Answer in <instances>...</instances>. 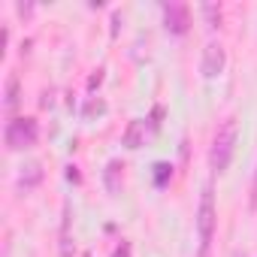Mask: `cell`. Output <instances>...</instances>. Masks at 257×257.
<instances>
[{"label":"cell","instance_id":"10","mask_svg":"<svg viewBox=\"0 0 257 257\" xmlns=\"http://www.w3.org/2000/svg\"><path fill=\"white\" fill-rule=\"evenodd\" d=\"M203 13L212 19V25H218V19H221V16H218V10H215V7H203Z\"/></svg>","mask_w":257,"mask_h":257},{"label":"cell","instance_id":"1","mask_svg":"<svg viewBox=\"0 0 257 257\" xmlns=\"http://www.w3.org/2000/svg\"><path fill=\"white\" fill-rule=\"evenodd\" d=\"M233 146H236V118H227L221 127H218V134H215V143H212V170L215 173H224L230 167V158H233Z\"/></svg>","mask_w":257,"mask_h":257},{"label":"cell","instance_id":"2","mask_svg":"<svg viewBox=\"0 0 257 257\" xmlns=\"http://www.w3.org/2000/svg\"><path fill=\"white\" fill-rule=\"evenodd\" d=\"M197 227H200V251H209V242H212V233H215V197H212V185L203 188L200 212H197Z\"/></svg>","mask_w":257,"mask_h":257},{"label":"cell","instance_id":"8","mask_svg":"<svg viewBox=\"0 0 257 257\" xmlns=\"http://www.w3.org/2000/svg\"><path fill=\"white\" fill-rule=\"evenodd\" d=\"M124 167L118 164V161H112L109 164V170H106V185H109V191H118V173H121Z\"/></svg>","mask_w":257,"mask_h":257},{"label":"cell","instance_id":"4","mask_svg":"<svg viewBox=\"0 0 257 257\" xmlns=\"http://www.w3.org/2000/svg\"><path fill=\"white\" fill-rule=\"evenodd\" d=\"M224 70V49L218 43H209L203 52V76H218Z\"/></svg>","mask_w":257,"mask_h":257},{"label":"cell","instance_id":"11","mask_svg":"<svg viewBox=\"0 0 257 257\" xmlns=\"http://www.w3.org/2000/svg\"><path fill=\"white\" fill-rule=\"evenodd\" d=\"M115 257H131V245H121V248L115 251Z\"/></svg>","mask_w":257,"mask_h":257},{"label":"cell","instance_id":"9","mask_svg":"<svg viewBox=\"0 0 257 257\" xmlns=\"http://www.w3.org/2000/svg\"><path fill=\"white\" fill-rule=\"evenodd\" d=\"M155 170H158V185H164L167 182V173H170V164H158Z\"/></svg>","mask_w":257,"mask_h":257},{"label":"cell","instance_id":"5","mask_svg":"<svg viewBox=\"0 0 257 257\" xmlns=\"http://www.w3.org/2000/svg\"><path fill=\"white\" fill-rule=\"evenodd\" d=\"M164 16H167V28H170L173 34H185V28H188V10H185V7L167 4V7H164Z\"/></svg>","mask_w":257,"mask_h":257},{"label":"cell","instance_id":"3","mask_svg":"<svg viewBox=\"0 0 257 257\" xmlns=\"http://www.w3.org/2000/svg\"><path fill=\"white\" fill-rule=\"evenodd\" d=\"M37 143V121L34 118H13L7 124V146L10 149H28Z\"/></svg>","mask_w":257,"mask_h":257},{"label":"cell","instance_id":"7","mask_svg":"<svg viewBox=\"0 0 257 257\" xmlns=\"http://www.w3.org/2000/svg\"><path fill=\"white\" fill-rule=\"evenodd\" d=\"M16 103H19V79L13 76L7 82V109H16Z\"/></svg>","mask_w":257,"mask_h":257},{"label":"cell","instance_id":"12","mask_svg":"<svg viewBox=\"0 0 257 257\" xmlns=\"http://www.w3.org/2000/svg\"><path fill=\"white\" fill-rule=\"evenodd\" d=\"M200 257H206V251H200Z\"/></svg>","mask_w":257,"mask_h":257},{"label":"cell","instance_id":"6","mask_svg":"<svg viewBox=\"0 0 257 257\" xmlns=\"http://www.w3.org/2000/svg\"><path fill=\"white\" fill-rule=\"evenodd\" d=\"M143 137H146V121H131L127 124V134H124V146L127 149H140L143 146Z\"/></svg>","mask_w":257,"mask_h":257}]
</instances>
